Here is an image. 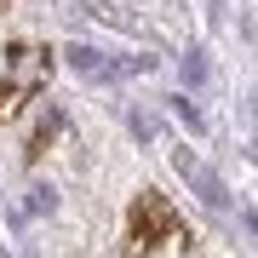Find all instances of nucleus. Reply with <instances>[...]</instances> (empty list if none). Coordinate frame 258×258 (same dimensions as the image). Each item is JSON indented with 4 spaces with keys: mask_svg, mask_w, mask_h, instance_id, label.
I'll use <instances>...</instances> for the list:
<instances>
[{
    "mask_svg": "<svg viewBox=\"0 0 258 258\" xmlns=\"http://www.w3.org/2000/svg\"><path fill=\"white\" fill-rule=\"evenodd\" d=\"M161 241H184V218H178V207L161 189H144L132 201V212H126V258L155 252Z\"/></svg>",
    "mask_w": 258,
    "mask_h": 258,
    "instance_id": "obj_2",
    "label": "nucleus"
},
{
    "mask_svg": "<svg viewBox=\"0 0 258 258\" xmlns=\"http://www.w3.org/2000/svg\"><path fill=\"white\" fill-rule=\"evenodd\" d=\"M0 12H6V0H0Z\"/></svg>",
    "mask_w": 258,
    "mask_h": 258,
    "instance_id": "obj_3",
    "label": "nucleus"
},
{
    "mask_svg": "<svg viewBox=\"0 0 258 258\" xmlns=\"http://www.w3.org/2000/svg\"><path fill=\"white\" fill-rule=\"evenodd\" d=\"M46 81H52V52L40 40H12L0 52V126L46 92Z\"/></svg>",
    "mask_w": 258,
    "mask_h": 258,
    "instance_id": "obj_1",
    "label": "nucleus"
}]
</instances>
